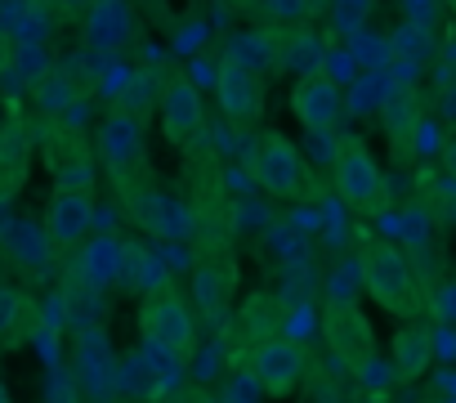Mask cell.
I'll return each mask as SVG.
<instances>
[{"label":"cell","mask_w":456,"mask_h":403,"mask_svg":"<svg viewBox=\"0 0 456 403\" xmlns=\"http://www.w3.org/2000/svg\"><path fill=\"white\" fill-rule=\"evenodd\" d=\"M358 274H362V287L367 296L394 314V318H416L420 314V287H416V269L407 260L403 247L385 243V238H362L358 247Z\"/></svg>","instance_id":"cell-1"},{"label":"cell","mask_w":456,"mask_h":403,"mask_svg":"<svg viewBox=\"0 0 456 403\" xmlns=\"http://www.w3.org/2000/svg\"><path fill=\"white\" fill-rule=\"evenodd\" d=\"M139 336L152 350L170 354V358H188L192 345H197V323H192L188 300L179 292H170V287L148 292L139 300Z\"/></svg>","instance_id":"cell-2"},{"label":"cell","mask_w":456,"mask_h":403,"mask_svg":"<svg viewBox=\"0 0 456 403\" xmlns=\"http://www.w3.org/2000/svg\"><path fill=\"white\" fill-rule=\"evenodd\" d=\"M251 166H256V179H260V188H265L269 197L305 202V197L314 193V179H309V161H305V152L296 148V139H287V135H278V130H269V135L256 144Z\"/></svg>","instance_id":"cell-3"},{"label":"cell","mask_w":456,"mask_h":403,"mask_svg":"<svg viewBox=\"0 0 456 403\" xmlns=\"http://www.w3.org/2000/svg\"><path fill=\"white\" fill-rule=\"evenodd\" d=\"M331 188L340 193V202H349L362 216H380L389 211V184L380 175V166L371 161V152L362 144H345L331 161Z\"/></svg>","instance_id":"cell-4"},{"label":"cell","mask_w":456,"mask_h":403,"mask_svg":"<svg viewBox=\"0 0 456 403\" xmlns=\"http://www.w3.org/2000/svg\"><path fill=\"white\" fill-rule=\"evenodd\" d=\"M322 336H327V350L349 367H367L376 354V327L358 309V300H349V296H336L322 309Z\"/></svg>","instance_id":"cell-5"},{"label":"cell","mask_w":456,"mask_h":403,"mask_svg":"<svg viewBox=\"0 0 456 403\" xmlns=\"http://www.w3.org/2000/svg\"><path fill=\"white\" fill-rule=\"evenodd\" d=\"M309 376V354L287 341V336H265L251 350V381L269 394V399H287L300 390V381Z\"/></svg>","instance_id":"cell-6"},{"label":"cell","mask_w":456,"mask_h":403,"mask_svg":"<svg viewBox=\"0 0 456 403\" xmlns=\"http://www.w3.org/2000/svg\"><path fill=\"white\" fill-rule=\"evenodd\" d=\"M94 152H99V161H103L112 175H130V170L143 161V152H148V130H143V121H139L134 112H126V108L108 112V117L99 121V130H94Z\"/></svg>","instance_id":"cell-7"},{"label":"cell","mask_w":456,"mask_h":403,"mask_svg":"<svg viewBox=\"0 0 456 403\" xmlns=\"http://www.w3.org/2000/svg\"><path fill=\"white\" fill-rule=\"evenodd\" d=\"M291 112L309 135H336V126L345 121V95L340 86L318 72V77H300L291 86Z\"/></svg>","instance_id":"cell-8"},{"label":"cell","mask_w":456,"mask_h":403,"mask_svg":"<svg viewBox=\"0 0 456 403\" xmlns=\"http://www.w3.org/2000/svg\"><path fill=\"white\" fill-rule=\"evenodd\" d=\"M157 112H161V130L170 144L188 148L201 130H206V108H201V95L188 77H170L161 86V99H157Z\"/></svg>","instance_id":"cell-9"},{"label":"cell","mask_w":456,"mask_h":403,"mask_svg":"<svg viewBox=\"0 0 456 403\" xmlns=\"http://www.w3.org/2000/svg\"><path fill=\"white\" fill-rule=\"evenodd\" d=\"M215 95H219L224 117L238 121V126H251L265 112V77H256V72H247L238 63H228V59L215 63Z\"/></svg>","instance_id":"cell-10"},{"label":"cell","mask_w":456,"mask_h":403,"mask_svg":"<svg viewBox=\"0 0 456 403\" xmlns=\"http://www.w3.org/2000/svg\"><path fill=\"white\" fill-rule=\"evenodd\" d=\"M90 229H94V193L90 188H54L45 202V238L72 247Z\"/></svg>","instance_id":"cell-11"},{"label":"cell","mask_w":456,"mask_h":403,"mask_svg":"<svg viewBox=\"0 0 456 403\" xmlns=\"http://www.w3.org/2000/svg\"><path fill=\"white\" fill-rule=\"evenodd\" d=\"M32 161H37V139L28 121H10L0 130V202H14L28 188Z\"/></svg>","instance_id":"cell-12"},{"label":"cell","mask_w":456,"mask_h":403,"mask_svg":"<svg viewBox=\"0 0 456 403\" xmlns=\"http://www.w3.org/2000/svg\"><path fill=\"white\" fill-rule=\"evenodd\" d=\"M434 332L425 323H403L394 332V345H389V367H394V381H420L429 367H434Z\"/></svg>","instance_id":"cell-13"},{"label":"cell","mask_w":456,"mask_h":403,"mask_svg":"<svg viewBox=\"0 0 456 403\" xmlns=\"http://www.w3.org/2000/svg\"><path fill=\"white\" fill-rule=\"evenodd\" d=\"M224 59H228V63H238V68H247V72H256V77H265V72H273L278 59H282V37L269 32V28L238 32L233 41H228Z\"/></svg>","instance_id":"cell-14"},{"label":"cell","mask_w":456,"mask_h":403,"mask_svg":"<svg viewBox=\"0 0 456 403\" xmlns=\"http://www.w3.org/2000/svg\"><path fill=\"white\" fill-rule=\"evenodd\" d=\"M134 32V14L126 0H94V10L86 19V41L99 50H121Z\"/></svg>","instance_id":"cell-15"},{"label":"cell","mask_w":456,"mask_h":403,"mask_svg":"<svg viewBox=\"0 0 456 403\" xmlns=\"http://www.w3.org/2000/svg\"><path fill=\"white\" fill-rule=\"evenodd\" d=\"M134 216H139V225L143 229H152L157 238H188V211L179 207L175 197H166V193H143V197H134Z\"/></svg>","instance_id":"cell-16"},{"label":"cell","mask_w":456,"mask_h":403,"mask_svg":"<svg viewBox=\"0 0 456 403\" xmlns=\"http://www.w3.org/2000/svg\"><path fill=\"white\" fill-rule=\"evenodd\" d=\"M278 68H291V72H300V77H318L322 68H327V45L314 37V32H296L291 41H282V59H278Z\"/></svg>","instance_id":"cell-17"},{"label":"cell","mask_w":456,"mask_h":403,"mask_svg":"<svg viewBox=\"0 0 456 403\" xmlns=\"http://www.w3.org/2000/svg\"><path fill=\"white\" fill-rule=\"evenodd\" d=\"M121 256H126V247H117L112 238L94 243V247L86 251V278H90V287H108V283H117V274H121Z\"/></svg>","instance_id":"cell-18"},{"label":"cell","mask_w":456,"mask_h":403,"mask_svg":"<svg viewBox=\"0 0 456 403\" xmlns=\"http://www.w3.org/2000/svg\"><path fill=\"white\" fill-rule=\"evenodd\" d=\"M389 50L416 68L420 59L434 54V37H429V28H420V23H403L398 32H389Z\"/></svg>","instance_id":"cell-19"},{"label":"cell","mask_w":456,"mask_h":403,"mask_svg":"<svg viewBox=\"0 0 456 403\" xmlns=\"http://www.w3.org/2000/svg\"><path fill=\"white\" fill-rule=\"evenodd\" d=\"M228 283H233V269H228V265H219V274H215V265L197 269V292H201V305H206L210 314L224 309V300H228Z\"/></svg>","instance_id":"cell-20"},{"label":"cell","mask_w":456,"mask_h":403,"mask_svg":"<svg viewBox=\"0 0 456 403\" xmlns=\"http://www.w3.org/2000/svg\"><path fill=\"white\" fill-rule=\"evenodd\" d=\"M265 10L278 19V23H300L314 14V0H265Z\"/></svg>","instance_id":"cell-21"},{"label":"cell","mask_w":456,"mask_h":403,"mask_svg":"<svg viewBox=\"0 0 456 403\" xmlns=\"http://www.w3.org/2000/svg\"><path fill=\"white\" fill-rule=\"evenodd\" d=\"M398 5H403V23H420V28H429L438 14V0H398Z\"/></svg>","instance_id":"cell-22"},{"label":"cell","mask_w":456,"mask_h":403,"mask_svg":"<svg viewBox=\"0 0 456 403\" xmlns=\"http://www.w3.org/2000/svg\"><path fill=\"white\" fill-rule=\"evenodd\" d=\"M429 309H434V314H438L443 323H456V278H452V283H443V287L434 292Z\"/></svg>","instance_id":"cell-23"},{"label":"cell","mask_w":456,"mask_h":403,"mask_svg":"<svg viewBox=\"0 0 456 403\" xmlns=\"http://www.w3.org/2000/svg\"><path fill=\"white\" fill-rule=\"evenodd\" d=\"M443 161H447V170H452V179H456V135L443 144Z\"/></svg>","instance_id":"cell-24"},{"label":"cell","mask_w":456,"mask_h":403,"mask_svg":"<svg viewBox=\"0 0 456 403\" xmlns=\"http://www.w3.org/2000/svg\"><path fill=\"white\" fill-rule=\"evenodd\" d=\"M5 68H10V41L0 37V72H5Z\"/></svg>","instance_id":"cell-25"},{"label":"cell","mask_w":456,"mask_h":403,"mask_svg":"<svg viewBox=\"0 0 456 403\" xmlns=\"http://www.w3.org/2000/svg\"><path fill=\"white\" fill-rule=\"evenodd\" d=\"M0 403H14V399H10V390H5V385H0Z\"/></svg>","instance_id":"cell-26"},{"label":"cell","mask_w":456,"mask_h":403,"mask_svg":"<svg viewBox=\"0 0 456 403\" xmlns=\"http://www.w3.org/2000/svg\"><path fill=\"white\" fill-rule=\"evenodd\" d=\"M452 5H456V0H452Z\"/></svg>","instance_id":"cell-27"}]
</instances>
